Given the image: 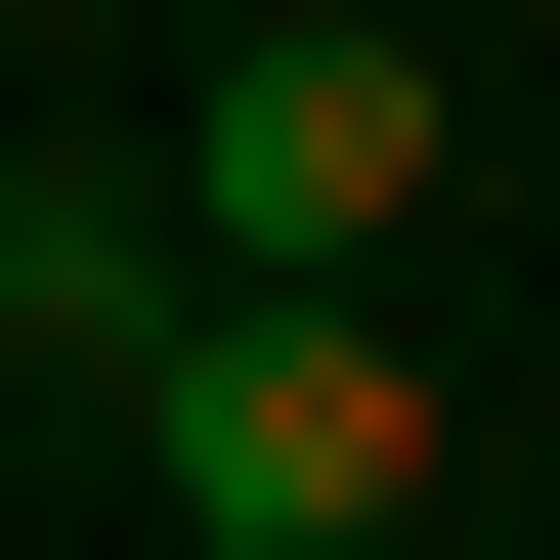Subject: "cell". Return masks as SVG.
I'll return each instance as SVG.
<instances>
[{"mask_svg":"<svg viewBox=\"0 0 560 560\" xmlns=\"http://www.w3.org/2000/svg\"><path fill=\"white\" fill-rule=\"evenodd\" d=\"M517 560H560V517H517Z\"/></svg>","mask_w":560,"mask_h":560,"instance_id":"4","label":"cell"},{"mask_svg":"<svg viewBox=\"0 0 560 560\" xmlns=\"http://www.w3.org/2000/svg\"><path fill=\"white\" fill-rule=\"evenodd\" d=\"M431 173H475L431 44H215V86H173V259H215V302H388Z\"/></svg>","mask_w":560,"mask_h":560,"instance_id":"1","label":"cell"},{"mask_svg":"<svg viewBox=\"0 0 560 560\" xmlns=\"http://www.w3.org/2000/svg\"><path fill=\"white\" fill-rule=\"evenodd\" d=\"M130 431H173V560H388V517H431V388H388V302H215Z\"/></svg>","mask_w":560,"mask_h":560,"instance_id":"2","label":"cell"},{"mask_svg":"<svg viewBox=\"0 0 560 560\" xmlns=\"http://www.w3.org/2000/svg\"><path fill=\"white\" fill-rule=\"evenodd\" d=\"M0 346H86V388H173V346H215V259H173L130 173H0Z\"/></svg>","mask_w":560,"mask_h":560,"instance_id":"3","label":"cell"}]
</instances>
